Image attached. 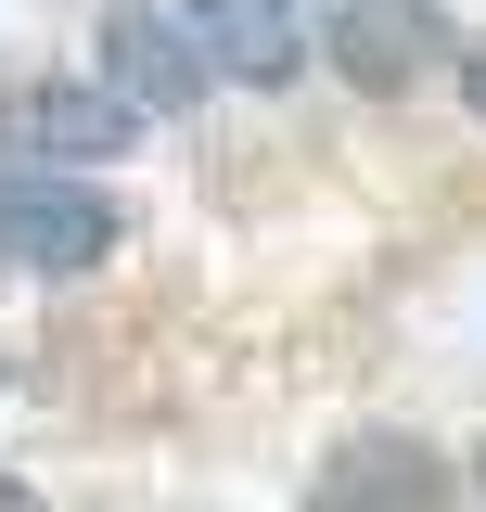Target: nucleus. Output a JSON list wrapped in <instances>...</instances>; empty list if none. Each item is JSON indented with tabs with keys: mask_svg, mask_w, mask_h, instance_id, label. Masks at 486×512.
Returning <instances> with one entry per match:
<instances>
[{
	"mask_svg": "<svg viewBox=\"0 0 486 512\" xmlns=\"http://www.w3.org/2000/svg\"><path fill=\"white\" fill-rule=\"evenodd\" d=\"M116 192H90L77 167H0V256H26V269H52V282H77V269H103L116 256Z\"/></svg>",
	"mask_w": 486,
	"mask_h": 512,
	"instance_id": "nucleus-1",
	"label": "nucleus"
},
{
	"mask_svg": "<svg viewBox=\"0 0 486 512\" xmlns=\"http://www.w3.org/2000/svg\"><path fill=\"white\" fill-rule=\"evenodd\" d=\"M128 90L116 77H13L0 90V154L13 167H90V154H128Z\"/></svg>",
	"mask_w": 486,
	"mask_h": 512,
	"instance_id": "nucleus-2",
	"label": "nucleus"
},
{
	"mask_svg": "<svg viewBox=\"0 0 486 512\" xmlns=\"http://www.w3.org/2000/svg\"><path fill=\"white\" fill-rule=\"evenodd\" d=\"M307 39H320V52H333V64H346L359 90H423L435 64L461 52L435 0H333V13H320Z\"/></svg>",
	"mask_w": 486,
	"mask_h": 512,
	"instance_id": "nucleus-3",
	"label": "nucleus"
},
{
	"mask_svg": "<svg viewBox=\"0 0 486 512\" xmlns=\"http://www.w3.org/2000/svg\"><path fill=\"white\" fill-rule=\"evenodd\" d=\"M192 26V52H205V77H243V90H282V77H307V13L295 0H167Z\"/></svg>",
	"mask_w": 486,
	"mask_h": 512,
	"instance_id": "nucleus-4",
	"label": "nucleus"
},
{
	"mask_svg": "<svg viewBox=\"0 0 486 512\" xmlns=\"http://www.w3.org/2000/svg\"><path fill=\"white\" fill-rule=\"evenodd\" d=\"M103 77L128 90V116H192L205 103V52L167 0H116L103 13Z\"/></svg>",
	"mask_w": 486,
	"mask_h": 512,
	"instance_id": "nucleus-5",
	"label": "nucleus"
},
{
	"mask_svg": "<svg viewBox=\"0 0 486 512\" xmlns=\"http://www.w3.org/2000/svg\"><path fill=\"white\" fill-rule=\"evenodd\" d=\"M307 512H448V461L423 436H346L320 474H307Z\"/></svg>",
	"mask_w": 486,
	"mask_h": 512,
	"instance_id": "nucleus-6",
	"label": "nucleus"
},
{
	"mask_svg": "<svg viewBox=\"0 0 486 512\" xmlns=\"http://www.w3.org/2000/svg\"><path fill=\"white\" fill-rule=\"evenodd\" d=\"M461 103H474V116H486V52H461Z\"/></svg>",
	"mask_w": 486,
	"mask_h": 512,
	"instance_id": "nucleus-7",
	"label": "nucleus"
},
{
	"mask_svg": "<svg viewBox=\"0 0 486 512\" xmlns=\"http://www.w3.org/2000/svg\"><path fill=\"white\" fill-rule=\"evenodd\" d=\"M0 512H39V487H13V474H0Z\"/></svg>",
	"mask_w": 486,
	"mask_h": 512,
	"instance_id": "nucleus-8",
	"label": "nucleus"
}]
</instances>
